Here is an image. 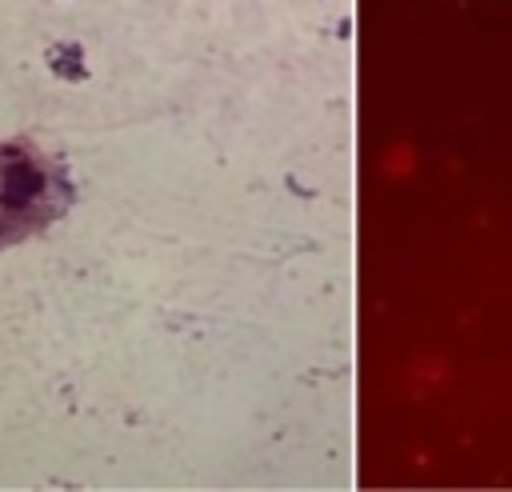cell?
<instances>
[{
	"label": "cell",
	"mask_w": 512,
	"mask_h": 492,
	"mask_svg": "<svg viewBox=\"0 0 512 492\" xmlns=\"http://www.w3.org/2000/svg\"><path fill=\"white\" fill-rule=\"evenodd\" d=\"M72 200L68 176L24 140H0V248L44 232Z\"/></svg>",
	"instance_id": "cell-1"
}]
</instances>
